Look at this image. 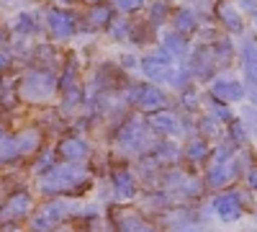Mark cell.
<instances>
[{
    "mask_svg": "<svg viewBox=\"0 0 257 232\" xmlns=\"http://www.w3.org/2000/svg\"><path fill=\"white\" fill-rule=\"evenodd\" d=\"M90 183V171L80 160H67L62 165L49 168V173L41 178V191L47 194H77Z\"/></svg>",
    "mask_w": 257,
    "mask_h": 232,
    "instance_id": "obj_1",
    "label": "cell"
},
{
    "mask_svg": "<svg viewBox=\"0 0 257 232\" xmlns=\"http://www.w3.org/2000/svg\"><path fill=\"white\" fill-rule=\"evenodd\" d=\"M57 78L49 72V70H31L24 80H21V98H26L31 103H44L49 101V96L54 93L57 88Z\"/></svg>",
    "mask_w": 257,
    "mask_h": 232,
    "instance_id": "obj_2",
    "label": "cell"
},
{
    "mask_svg": "<svg viewBox=\"0 0 257 232\" xmlns=\"http://www.w3.org/2000/svg\"><path fill=\"white\" fill-rule=\"evenodd\" d=\"M237 173H239V160L231 155L229 147H224V150L216 152V163L211 165L206 181L213 188H221V186H229L234 178H237Z\"/></svg>",
    "mask_w": 257,
    "mask_h": 232,
    "instance_id": "obj_3",
    "label": "cell"
},
{
    "mask_svg": "<svg viewBox=\"0 0 257 232\" xmlns=\"http://www.w3.org/2000/svg\"><path fill=\"white\" fill-rule=\"evenodd\" d=\"M128 101L137 103V109L152 114V111H160L167 106V98L160 88H155L152 83H142V86H134L128 91Z\"/></svg>",
    "mask_w": 257,
    "mask_h": 232,
    "instance_id": "obj_4",
    "label": "cell"
},
{
    "mask_svg": "<svg viewBox=\"0 0 257 232\" xmlns=\"http://www.w3.org/2000/svg\"><path fill=\"white\" fill-rule=\"evenodd\" d=\"M118 147L126 152H142L149 147V137H147V126L139 124L137 119H132L128 124H123V129L118 132Z\"/></svg>",
    "mask_w": 257,
    "mask_h": 232,
    "instance_id": "obj_5",
    "label": "cell"
},
{
    "mask_svg": "<svg viewBox=\"0 0 257 232\" xmlns=\"http://www.w3.org/2000/svg\"><path fill=\"white\" fill-rule=\"evenodd\" d=\"M64 217H67V206H64V201H49V204H44V206H41L39 212L34 214L31 227H34L36 232H49V229H54Z\"/></svg>",
    "mask_w": 257,
    "mask_h": 232,
    "instance_id": "obj_6",
    "label": "cell"
},
{
    "mask_svg": "<svg viewBox=\"0 0 257 232\" xmlns=\"http://www.w3.org/2000/svg\"><path fill=\"white\" fill-rule=\"evenodd\" d=\"M47 26H49V31H52L54 39H67L77 29L75 16L67 13V11H62V8H49L47 11Z\"/></svg>",
    "mask_w": 257,
    "mask_h": 232,
    "instance_id": "obj_7",
    "label": "cell"
},
{
    "mask_svg": "<svg viewBox=\"0 0 257 232\" xmlns=\"http://www.w3.org/2000/svg\"><path fill=\"white\" fill-rule=\"evenodd\" d=\"M213 212L219 214L221 222H237L242 217V199H239V194H234V191L219 194L216 199H213Z\"/></svg>",
    "mask_w": 257,
    "mask_h": 232,
    "instance_id": "obj_8",
    "label": "cell"
},
{
    "mask_svg": "<svg viewBox=\"0 0 257 232\" xmlns=\"http://www.w3.org/2000/svg\"><path fill=\"white\" fill-rule=\"evenodd\" d=\"M211 96L221 103H234V101L244 98V88L237 80H216V83H211Z\"/></svg>",
    "mask_w": 257,
    "mask_h": 232,
    "instance_id": "obj_9",
    "label": "cell"
},
{
    "mask_svg": "<svg viewBox=\"0 0 257 232\" xmlns=\"http://www.w3.org/2000/svg\"><path fill=\"white\" fill-rule=\"evenodd\" d=\"M29 209H31V196L26 191H16L6 201V206L0 209V219H21L29 214Z\"/></svg>",
    "mask_w": 257,
    "mask_h": 232,
    "instance_id": "obj_10",
    "label": "cell"
},
{
    "mask_svg": "<svg viewBox=\"0 0 257 232\" xmlns=\"http://www.w3.org/2000/svg\"><path fill=\"white\" fill-rule=\"evenodd\" d=\"M149 129H155V132H162V134H178L180 132V121L173 111H152L149 114Z\"/></svg>",
    "mask_w": 257,
    "mask_h": 232,
    "instance_id": "obj_11",
    "label": "cell"
},
{
    "mask_svg": "<svg viewBox=\"0 0 257 232\" xmlns=\"http://www.w3.org/2000/svg\"><path fill=\"white\" fill-rule=\"evenodd\" d=\"M216 16L221 18V24L229 29V31H242L244 29V21H242V13L234 8L231 0H219V6H216Z\"/></svg>",
    "mask_w": 257,
    "mask_h": 232,
    "instance_id": "obj_12",
    "label": "cell"
},
{
    "mask_svg": "<svg viewBox=\"0 0 257 232\" xmlns=\"http://www.w3.org/2000/svg\"><path fill=\"white\" fill-rule=\"evenodd\" d=\"M111 183L116 188L118 199H132L137 194V181H134L132 171H126V168H118V171L111 173Z\"/></svg>",
    "mask_w": 257,
    "mask_h": 232,
    "instance_id": "obj_13",
    "label": "cell"
},
{
    "mask_svg": "<svg viewBox=\"0 0 257 232\" xmlns=\"http://www.w3.org/2000/svg\"><path fill=\"white\" fill-rule=\"evenodd\" d=\"M59 155L64 160H85L88 158V142L80 137H67L59 142Z\"/></svg>",
    "mask_w": 257,
    "mask_h": 232,
    "instance_id": "obj_14",
    "label": "cell"
},
{
    "mask_svg": "<svg viewBox=\"0 0 257 232\" xmlns=\"http://www.w3.org/2000/svg\"><path fill=\"white\" fill-rule=\"evenodd\" d=\"M113 18V11L108 3H93L90 11H88V26L90 29H103V26H108V21Z\"/></svg>",
    "mask_w": 257,
    "mask_h": 232,
    "instance_id": "obj_15",
    "label": "cell"
},
{
    "mask_svg": "<svg viewBox=\"0 0 257 232\" xmlns=\"http://www.w3.org/2000/svg\"><path fill=\"white\" fill-rule=\"evenodd\" d=\"M162 49L170 54V57H183L185 52H188V41L183 39V34L180 31H170V34H165V41H162Z\"/></svg>",
    "mask_w": 257,
    "mask_h": 232,
    "instance_id": "obj_16",
    "label": "cell"
},
{
    "mask_svg": "<svg viewBox=\"0 0 257 232\" xmlns=\"http://www.w3.org/2000/svg\"><path fill=\"white\" fill-rule=\"evenodd\" d=\"M173 24H175V29L180 34H193L196 26H198V18H196V13H193L190 8H180V11H175Z\"/></svg>",
    "mask_w": 257,
    "mask_h": 232,
    "instance_id": "obj_17",
    "label": "cell"
},
{
    "mask_svg": "<svg viewBox=\"0 0 257 232\" xmlns=\"http://www.w3.org/2000/svg\"><path fill=\"white\" fill-rule=\"evenodd\" d=\"M193 72L201 75V78H208L213 72V54H211V49H198L196 52V59H193Z\"/></svg>",
    "mask_w": 257,
    "mask_h": 232,
    "instance_id": "obj_18",
    "label": "cell"
},
{
    "mask_svg": "<svg viewBox=\"0 0 257 232\" xmlns=\"http://www.w3.org/2000/svg\"><path fill=\"white\" fill-rule=\"evenodd\" d=\"M39 142H41V137H39L36 129H26V132L16 134V144H18V152H21V155L34 152L36 147H39Z\"/></svg>",
    "mask_w": 257,
    "mask_h": 232,
    "instance_id": "obj_19",
    "label": "cell"
},
{
    "mask_svg": "<svg viewBox=\"0 0 257 232\" xmlns=\"http://www.w3.org/2000/svg\"><path fill=\"white\" fill-rule=\"evenodd\" d=\"M242 59H244V75L257 83V47L252 44V41H247L244 49H242Z\"/></svg>",
    "mask_w": 257,
    "mask_h": 232,
    "instance_id": "obj_20",
    "label": "cell"
},
{
    "mask_svg": "<svg viewBox=\"0 0 257 232\" xmlns=\"http://www.w3.org/2000/svg\"><path fill=\"white\" fill-rule=\"evenodd\" d=\"M118 232H157V229L139 217H123L121 224H118Z\"/></svg>",
    "mask_w": 257,
    "mask_h": 232,
    "instance_id": "obj_21",
    "label": "cell"
},
{
    "mask_svg": "<svg viewBox=\"0 0 257 232\" xmlns=\"http://www.w3.org/2000/svg\"><path fill=\"white\" fill-rule=\"evenodd\" d=\"M208 152H211V147H208V142H203V139H193V142L188 144V150H185L188 160H193V163L206 160V158H208Z\"/></svg>",
    "mask_w": 257,
    "mask_h": 232,
    "instance_id": "obj_22",
    "label": "cell"
},
{
    "mask_svg": "<svg viewBox=\"0 0 257 232\" xmlns=\"http://www.w3.org/2000/svg\"><path fill=\"white\" fill-rule=\"evenodd\" d=\"M108 34H111V39H116V41L128 39V21H126V18H111V21H108Z\"/></svg>",
    "mask_w": 257,
    "mask_h": 232,
    "instance_id": "obj_23",
    "label": "cell"
},
{
    "mask_svg": "<svg viewBox=\"0 0 257 232\" xmlns=\"http://www.w3.org/2000/svg\"><path fill=\"white\" fill-rule=\"evenodd\" d=\"M16 31H18V34H34V31H36V21H34V16H29V13L18 16Z\"/></svg>",
    "mask_w": 257,
    "mask_h": 232,
    "instance_id": "obj_24",
    "label": "cell"
},
{
    "mask_svg": "<svg viewBox=\"0 0 257 232\" xmlns=\"http://www.w3.org/2000/svg\"><path fill=\"white\" fill-rule=\"evenodd\" d=\"M165 18H167V6H165V0H160V3H155L152 11H149V21L157 26V24H162Z\"/></svg>",
    "mask_w": 257,
    "mask_h": 232,
    "instance_id": "obj_25",
    "label": "cell"
},
{
    "mask_svg": "<svg viewBox=\"0 0 257 232\" xmlns=\"http://www.w3.org/2000/svg\"><path fill=\"white\" fill-rule=\"evenodd\" d=\"M144 6V0H116V8H121L123 13H134Z\"/></svg>",
    "mask_w": 257,
    "mask_h": 232,
    "instance_id": "obj_26",
    "label": "cell"
},
{
    "mask_svg": "<svg viewBox=\"0 0 257 232\" xmlns=\"http://www.w3.org/2000/svg\"><path fill=\"white\" fill-rule=\"evenodd\" d=\"M211 111H213V116H216V119H224V121H229V119H231L229 109L224 106L221 101H213V103H211Z\"/></svg>",
    "mask_w": 257,
    "mask_h": 232,
    "instance_id": "obj_27",
    "label": "cell"
},
{
    "mask_svg": "<svg viewBox=\"0 0 257 232\" xmlns=\"http://www.w3.org/2000/svg\"><path fill=\"white\" fill-rule=\"evenodd\" d=\"M231 137L239 139V142H244V129H242L239 121H231Z\"/></svg>",
    "mask_w": 257,
    "mask_h": 232,
    "instance_id": "obj_28",
    "label": "cell"
},
{
    "mask_svg": "<svg viewBox=\"0 0 257 232\" xmlns=\"http://www.w3.org/2000/svg\"><path fill=\"white\" fill-rule=\"evenodd\" d=\"M247 183H249V188H254V191H257V168H249V173H247Z\"/></svg>",
    "mask_w": 257,
    "mask_h": 232,
    "instance_id": "obj_29",
    "label": "cell"
},
{
    "mask_svg": "<svg viewBox=\"0 0 257 232\" xmlns=\"http://www.w3.org/2000/svg\"><path fill=\"white\" fill-rule=\"evenodd\" d=\"M242 8L249 11L252 16H257V3H254V0H242Z\"/></svg>",
    "mask_w": 257,
    "mask_h": 232,
    "instance_id": "obj_30",
    "label": "cell"
},
{
    "mask_svg": "<svg viewBox=\"0 0 257 232\" xmlns=\"http://www.w3.org/2000/svg\"><path fill=\"white\" fill-rule=\"evenodd\" d=\"M11 65V54L8 52H0V70H6Z\"/></svg>",
    "mask_w": 257,
    "mask_h": 232,
    "instance_id": "obj_31",
    "label": "cell"
},
{
    "mask_svg": "<svg viewBox=\"0 0 257 232\" xmlns=\"http://www.w3.org/2000/svg\"><path fill=\"white\" fill-rule=\"evenodd\" d=\"M185 106H188V109H190V106H196V93L185 91Z\"/></svg>",
    "mask_w": 257,
    "mask_h": 232,
    "instance_id": "obj_32",
    "label": "cell"
},
{
    "mask_svg": "<svg viewBox=\"0 0 257 232\" xmlns=\"http://www.w3.org/2000/svg\"><path fill=\"white\" fill-rule=\"evenodd\" d=\"M123 65H126V67H134V65H137V62H134L132 57H123Z\"/></svg>",
    "mask_w": 257,
    "mask_h": 232,
    "instance_id": "obj_33",
    "label": "cell"
},
{
    "mask_svg": "<svg viewBox=\"0 0 257 232\" xmlns=\"http://www.w3.org/2000/svg\"><path fill=\"white\" fill-rule=\"evenodd\" d=\"M6 139H8V134H6L3 129H0V150H3V144H6Z\"/></svg>",
    "mask_w": 257,
    "mask_h": 232,
    "instance_id": "obj_34",
    "label": "cell"
},
{
    "mask_svg": "<svg viewBox=\"0 0 257 232\" xmlns=\"http://www.w3.org/2000/svg\"><path fill=\"white\" fill-rule=\"evenodd\" d=\"M252 101H254V103H257V88H254V93H252Z\"/></svg>",
    "mask_w": 257,
    "mask_h": 232,
    "instance_id": "obj_35",
    "label": "cell"
},
{
    "mask_svg": "<svg viewBox=\"0 0 257 232\" xmlns=\"http://www.w3.org/2000/svg\"><path fill=\"white\" fill-rule=\"evenodd\" d=\"M59 3H72V0H59Z\"/></svg>",
    "mask_w": 257,
    "mask_h": 232,
    "instance_id": "obj_36",
    "label": "cell"
},
{
    "mask_svg": "<svg viewBox=\"0 0 257 232\" xmlns=\"http://www.w3.org/2000/svg\"><path fill=\"white\" fill-rule=\"evenodd\" d=\"M88 3H98V0H88Z\"/></svg>",
    "mask_w": 257,
    "mask_h": 232,
    "instance_id": "obj_37",
    "label": "cell"
},
{
    "mask_svg": "<svg viewBox=\"0 0 257 232\" xmlns=\"http://www.w3.org/2000/svg\"><path fill=\"white\" fill-rule=\"evenodd\" d=\"M0 41H3V31H0Z\"/></svg>",
    "mask_w": 257,
    "mask_h": 232,
    "instance_id": "obj_38",
    "label": "cell"
}]
</instances>
